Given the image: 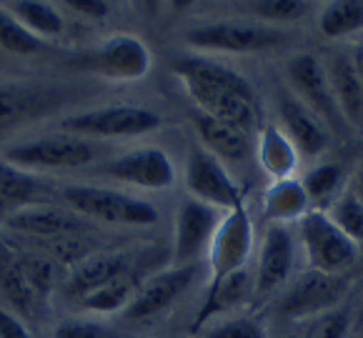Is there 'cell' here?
Instances as JSON below:
<instances>
[{
	"label": "cell",
	"mask_w": 363,
	"mask_h": 338,
	"mask_svg": "<svg viewBox=\"0 0 363 338\" xmlns=\"http://www.w3.org/2000/svg\"><path fill=\"white\" fill-rule=\"evenodd\" d=\"M196 111L238 128L256 140L263 128L253 88L240 73L211 58H181L173 63Z\"/></svg>",
	"instance_id": "obj_1"
},
{
	"label": "cell",
	"mask_w": 363,
	"mask_h": 338,
	"mask_svg": "<svg viewBox=\"0 0 363 338\" xmlns=\"http://www.w3.org/2000/svg\"><path fill=\"white\" fill-rule=\"evenodd\" d=\"M60 198L83 218L101 220L108 225H153L158 220V210L153 203L116 188L83 186V183L65 186L60 188Z\"/></svg>",
	"instance_id": "obj_2"
},
{
	"label": "cell",
	"mask_w": 363,
	"mask_h": 338,
	"mask_svg": "<svg viewBox=\"0 0 363 338\" xmlns=\"http://www.w3.org/2000/svg\"><path fill=\"white\" fill-rule=\"evenodd\" d=\"M160 116L143 106H103L63 116L58 123L60 133L78 138H135L160 128Z\"/></svg>",
	"instance_id": "obj_3"
},
{
	"label": "cell",
	"mask_w": 363,
	"mask_h": 338,
	"mask_svg": "<svg viewBox=\"0 0 363 338\" xmlns=\"http://www.w3.org/2000/svg\"><path fill=\"white\" fill-rule=\"evenodd\" d=\"M301 246L311 271L328 276H341L361 256V246L333 223V218L320 208H311L298 220Z\"/></svg>",
	"instance_id": "obj_4"
},
{
	"label": "cell",
	"mask_w": 363,
	"mask_h": 338,
	"mask_svg": "<svg viewBox=\"0 0 363 338\" xmlns=\"http://www.w3.org/2000/svg\"><path fill=\"white\" fill-rule=\"evenodd\" d=\"M96 156L98 148L91 140L70 133H50L43 138L23 140V143L3 150V158L26 173L73 171V168H83L93 163Z\"/></svg>",
	"instance_id": "obj_5"
},
{
	"label": "cell",
	"mask_w": 363,
	"mask_h": 338,
	"mask_svg": "<svg viewBox=\"0 0 363 338\" xmlns=\"http://www.w3.org/2000/svg\"><path fill=\"white\" fill-rule=\"evenodd\" d=\"M286 78H289L291 93L313 113L320 123L328 130L346 135L348 125L333 101L331 86H328V75L323 68V60L315 58L313 53H298L286 63Z\"/></svg>",
	"instance_id": "obj_6"
},
{
	"label": "cell",
	"mask_w": 363,
	"mask_h": 338,
	"mask_svg": "<svg viewBox=\"0 0 363 338\" xmlns=\"http://www.w3.org/2000/svg\"><path fill=\"white\" fill-rule=\"evenodd\" d=\"M284 38V30L273 26L240 21H216L186 33V40L193 48L208 53H258L281 45Z\"/></svg>",
	"instance_id": "obj_7"
},
{
	"label": "cell",
	"mask_w": 363,
	"mask_h": 338,
	"mask_svg": "<svg viewBox=\"0 0 363 338\" xmlns=\"http://www.w3.org/2000/svg\"><path fill=\"white\" fill-rule=\"evenodd\" d=\"M253 251V223L246 205L228 210L220 218L216 236L208 248V286L223 281L225 276L246 269L248 256Z\"/></svg>",
	"instance_id": "obj_8"
},
{
	"label": "cell",
	"mask_w": 363,
	"mask_h": 338,
	"mask_svg": "<svg viewBox=\"0 0 363 338\" xmlns=\"http://www.w3.org/2000/svg\"><path fill=\"white\" fill-rule=\"evenodd\" d=\"M83 68L93 70L101 78L118 83H135L150 73L148 45L135 35H113L103 40L98 48H93L88 55H83Z\"/></svg>",
	"instance_id": "obj_9"
},
{
	"label": "cell",
	"mask_w": 363,
	"mask_h": 338,
	"mask_svg": "<svg viewBox=\"0 0 363 338\" xmlns=\"http://www.w3.org/2000/svg\"><path fill=\"white\" fill-rule=\"evenodd\" d=\"M186 186L196 201H201L206 205H213V208L223 210V213L243 205L240 188L235 186V181L225 171L223 163L216 156H211L203 145H196L188 153Z\"/></svg>",
	"instance_id": "obj_10"
},
{
	"label": "cell",
	"mask_w": 363,
	"mask_h": 338,
	"mask_svg": "<svg viewBox=\"0 0 363 338\" xmlns=\"http://www.w3.org/2000/svg\"><path fill=\"white\" fill-rule=\"evenodd\" d=\"M220 218L223 210L213 205H206L196 198L183 201L176 213L171 266H198L201 256L208 253Z\"/></svg>",
	"instance_id": "obj_11"
},
{
	"label": "cell",
	"mask_w": 363,
	"mask_h": 338,
	"mask_svg": "<svg viewBox=\"0 0 363 338\" xmlns=\"http://www.w3.org/2000/svg\"><path fill=\"white\" fill-rule=\"evenodd\" d=\"M198 276H201V263L198 266H171L168 271L148 276L140 283V288L135 291L133 300L128 303L123 316L128 321H140V323L160 316L181 295H186L191 291V286L198 281Z\"/></svg>",
	"instance_id": "obj_12"
},
{
	"label": "cell",
	"mask_w": 363,
	"mask_h": 338,
	"mask_svg": "<svg viewBox=\"0 0 363 338\" xmlns=\"http://www.w3.org/2000/svg\"><path fill=\"white\" fill-rule=\"evenodd\" d=\"M101 176L118 183L143 188V191H163L176 183V166L171 156L160 148H133L101 166Z\"/></svg>",
	"instance_id": "obj_13"
},
{
	"label": "cell",
	"mask_w": 363,
	"mask_h": 338,
	"mask_svg": "<svg viewBox=\"0 0 363 338\" xmlns=\"http://www.w3.org/2000/svg\"><path fill=\"white\" fill-rule=\"evenodd\" d=\"M343 293H346V281L341 276L308 271L286 291L284 300L278 306V313L284 318H291V321L323 316L326 311H333L338 306Z\"/></svg>",
	"instance_id": "obj_14"
},
{
	"label": "cell",
	"mask_w": 363,
	"mask_h": 338,
	"mask_svg": "<svg viewBox=\"0 0 363 338\" xmlns=\"http://www.w3.org/2000/svg\"><path fill=\"white\" fill-rule=\"evenodd\" d=\"M6 228L21 236H33L40 241H53V238L75 236V233L88 231V218L70 210L68 205H45V203H30L13 208L8 218L3 220Z\"/></svg>",
	"instance_id": "obj_15"
},
{
	"label": "cell",
	"mask_w": 363,
	"mask_h": 338,
	"mask_svg": "<svg viewBox=\"0 0 363 338\" xmlns=\"http://www.w3.org/2000/svg\"><path fill=\"white\" fill-rule=\"evenodd\" d=\"M135 253L130 251H98L91 253L83 261L73 263L68 278H65L63 288L70 298H83V295L93 293L101 286L111 283L116 278H123L128 274H135Z\"/></svg>",
	"instance_id": "obj_16"
},
{
	"label": "cell",
	"mask_w": 363,
	"mask_h": 338,
	"mask_svg": "<svg viewBox=\"0 0 363 338\" xmlns=\"http://www.w3.org/2000/svg\"><path fill=\"white\" fill-rule=\"evenodd\" d=\"M296 263V238L289 225H268L258 269L253 276V295H271L289 281Z\"/></svg>",
	"instance_id": "obj_17"
},
{
	"label": "cell",
	"mask_w": 363,
	"mask_h": 338,
	"mask_svg": "<svg viewBox=\"0 0 363 338\" xmlns=\"http://www.w3.org/2000/svg\"><path fill=\"white\" fill-rule=\"evenodd\" d=\"M278 116L298 156L315 158L328 148V128L291 91L278 93Z\"/></svg>",
	"instance_id": "obj_18"
},
{
	"label": "cell",
	"mask_w": 363,
	"mask_h": 338,
	"mask_svg": "<svg viewBox=\"0 0 363 338\" xmlns=\"http://www.w3.org/2000/svg\"><path fill=\"white\" fill-rule=\"evenodd\" d=\"M323 68H326L333 101H336L346 125L351 130H361L363 128V83H361V78H358L353 58L346 53H331L323 60Z\"/></svg>",
	"instance_id": "obj_19"
},
{
	"label": "cell",
	"mask_w": 363,
	"mask_h": 338,
	"mask_svg": "<svg viewBox=\"0 0 363 338\" xmlns=\"http://www.w3.org/2000/svg\"><path fill=\"white\" fill-rule=\"evenodd\" d=\"M191 123L196 128L198 138L203 143V148L211 156H216L220 163H246L248 158L256 156V140L248 138L246 133H240L238 128L216 120L201 111L191 113Z\"/></svg>",
	"instance_id": "obj_20"
},
{
	"label": "cell",
	"mask_w": 363,
	"mask_h": 338,
	"mask_svg": "<svg viewBox=\"0 0 363 338\" xmlns=\"http://www.w3.org/2000/svg\"><path fill=\"white\" fill-rule=\"evenodd\" d=\"M58 98L50 88L16 86V83H0V138L13 128L28 123L55 108Z\"/></svg>",
	"instance_id": "obj_21"
},
{
	"label": "cell",
	"mask_w": 363,
	"mask_h": 338,
	"mask_svg": "<svg viewBox=\"0 0 363 338\" xmlns=\"http://www.w3.org/2000/svg\"><path fill=\"white\" fill-rule=\"evenodd\" d=\"M0 298L6 300V308L21 318H35L45 306L23 274L18 248L6 241H0Z\"/></svg>",
	"instance_id": "obj_22"
},
{
	"label": "cell",
	"mask_w": 363,
	"mask_h": 338,
	"mask_svg": "<svg viewBox=\"0 0 363 338\" xmlns=\"http://www.w3.org/2000/svg\"><path fill=\"white\" fill-rule=\"evenodd\" d=\"M253 295V276L248 269H240L235 274L225 276L223 281L208 286L203 295V306L198 311L196 323H193V331L201 333L208 326L211 318H218L223 313L235 311L238 306H243L248 298Z\"/></svg>",
	"instance_id": "obj_23"
},
{
	"label": "cell",
	"mask_w": 363,
	"mask_h": 338,
	"mask_svg": "<svg viewBox=\"0 0 363 338\" xmlns=\"http://www.w3.org/2000/svg\"><path fill=\"white\" fill-rule=\"evenodd\" d=\"M311 210V198L306 188L296 178L273 181L263 193V218L271 225L298 223Z\"/></svg>",
	"instance_id": "obj_24"
},
{
	"label": "cell",
	"mask_w": 363,
	"mask_h": 338,
	"mask_svg": "<svg viewBox=\"0 0 363 338\" xmlns=\"http://www.w3.org/2000/svg\"><path fill=\"white\" fill-rule=\"evenodd\" d=\"M256 158L273 181H284V178H294L301 156L281 125L263 123L256 138Z\"/></svg>",
	"instance_id": "obj_25"
},
{
	"label": "cell",
	"mask_w": 363,
	"mask_h": 338,
	"mask_svg": "<svg viewBox=\"0 0 363 338\" xmlns=\"http://www.w3.org/2000/svg\"><path fill=\"white\" fill-rule=\"evenodd\" d=\"M140 283H143V281H140ZM140 283H138V276L128 274V276H123V278H116V281H111V283L101 286V288H96L93 293L83 295L78 303L83 311L98 313V316L125 311L128 303L133 300L135 291L140 288Z\"/></svg>",
	"instance_id": "obj_26"
},
{
	"label": "cell",
	"mask_w": 363,
	"mask_h": 338,
	"mask_svg": "<svg viewBox=\"0 0 363 338\" xmlns=\"http://www.w3.org/2000/svg\"><path fill=\"white\" fill-rule=\"evenodd\" d=\"M6 8L13 13V18H18V21H21L33 35L40 38V40L58 38L60 33H63V16H60V11L55 6L26 0V3H11V6H6Z\"/></svg>",
	"instance_id": "obj_27"
},
{
	"label": "cell",
	"mask_w": 363,
	"mask_h": 338,
	"mask_svg": "<svg viewBox=\"0 0 363 338\" xmlns=\"http://www.w3.org/2000/svg\"><path fill=\"white\" fill-rule=\"evenodd\" d=\"M318 30L326 38H346L356 30H363V3L358 0H343V3H331L320 11Z\"/></svg>",
	"instance_id": "obj_28"
},
{
	"label": "cell",
	"mask_w": 363,
	"mask_h": 338,
	"mask_svg": "<svg viewBox=\"0 0 363 338\" xmlns=\"http://www.w3.org/2000/svg\"><path fill=\"white\" fill-rule=\"evenodd\" d=\"M40 191H43V186L38 183L33 173L11 166L0 156V198L8 201L13 208H21V205H30L40 196Z\"/></svg>",
	"instance_id": "obj_29"
},
{
	"label": "cell",
	"mask_w": 363,
	"mask_h": 338,
	"mask_svg": "<svg viewBox=\"0 0 363 338\" xmlns=\"http://www.w3.org/2000/svg\"><path fill=\"white\" fill-rule=\"evenodd\" d=\"M18 258H21L28 283L33 286L38 298L45 303L58 283V261L53 256H43L38 251H21V248H18Z\"/></svg>",
	"instance_id": "obj_30"
},
{
	"label": "cell",
	"mask_w": 363,
	"mask_h": 338,
	"mask_svg": "<svg viewBox=\"0 0 363 338\" xmlns=\"http://www.w3.org/2000/svg\"><path fill=\"white\" fill-rule=\"evenodd\" d=\"M43 40L35 38L6 6H0V48L11 50L16 55H30L43 50Z\"/></svg>",
	"instance_id": "obj_31"
},
{
	"label": "cell",
	"mask_w": 363,
	"mask_h": 338,
	"mask_svg": "<svg viewBox=\"0 0 363 338\" xmlns=\"http://www.w3.org/2000/svg\"><path fill=\"white\" fill-rule=\"evenodd\" d=\"M343 181V168L336 163H318L303 176V188L308 193L311 203H323V201H336L338 188Z\"/></svg>",
	"instance_id": "obj_32"
},
{
	"label": "cell",
	"mask_w": 363,
	"mask_h": 338,
	"mask_svg": "<svg viewBox=\"0 0 363 338\" xmlns=\"http://www.w3.org/2000/svg\"><path fill=\"white\" fill-rule=\"evenodd\" d=\"M328 215L333 218V223L346 233L348 238L363 246V203L356 198L353 191H346V193L336 196L333 205L326 210Z\"/></svg>",
	"instance_id": "obj_33"
},
{
	"label": "cell",
	"mask_w": 363,
	"mask_h": 338,
	"mask_svg": "<svg viewBox=\"0 0 363 338\" xmlns=\"http://www.w3.org/2000/svg\"><path fill=\"white\" fill-rule=\"evenodd\" d=\"M53 338H125L121 331L101 321H91V318H70V321H60L53 331Z\"/></svg>",
	"instance_id": "obj_34"
},
{
	"label": "cell",
	"mask_w": 363,
	"mask_h": 338,
	"mask_svg": "<svg viewBox=\"0 0 363 338\" xmlns=\"http://www.w3.org/2000/svg\"><path fill=\"white\" fill-rule=\"evenodd\" d=\"M201 338H268L261 323L253 318L238 316V318H225L213 326H206L201 331Z\"/></svg>",
	"instance_id": "obj_35"
},
{
	"label": "cell",
	"mask_w": 363,
	"mask_h": 338,
	"mask_svg": "<svg viewBox=\"0 0 363 338\" xmlns=\"http://www.w3.org/2000/svg\"><path fill=\"white\" fill-rule=\"evenodd\" d=\"M251 11L268 23H294L306 16V6L296 0H263V3H253Z\"/></svg>",
	"instance_id": "obj_36"
},
{
	"label": "cell",
	"mask_w": 363,
	"mask_h": 338,
	"mask_svg": "<svg viewBox=\"0 0 363 338\" xmlns=\"http://www.w3.org/2000/svg\"><path fill=\"white\" fill-rule=\"evenodd\" d=\"M348 336V311L333 308L315 318L306 338H346Z\"/></svg>",
	"instance_id": "obj_37"
},
{
	"label": "cell",
	"mask_w": 363,
	"mask_h": 338,
	"mask_svg": "<svg viewBox=\"0 0 363 338\" xmlns=\"http://www.w3.org/2000/svg\"><path fill=\"white\" fill-rule=\"evenodd\" d=\"M0 338H33V336L21 316H16L11 308L0 306Z\"/></svg>",
	"instance_id": "obj_38"
},
{
	"label": "cell",
	"mask_w": 363,
	"mask_h": 338,
	"mask_svg": "<svg viewBox=\"0 0 363 338\" xmlns=\"http://www.w3.org/2000/svg\"><path fill=\"white\" fill-rule=\"evenodd\" d=\"M65 6L83 18H106L108 16L106 3H96V0H65Z\"/></svg>",
	"instance_id": "obj_39"
},
{
	"label": "cell",
	"mask_w": 363,
	"mask_h": 338,
	"mask_svg": "<svg viewBox=\"0 0 363 338\" xmlns=\"http://www.w3.org/2000/svg\"><path fill=\"white\" fill-rule=\"evenodd\" d=\"M353 65H356V70H358V78H361V83H363V43H358L356 45V50H353Z\"/></svg>",
	"instance_id": "obj_40"
},
{
	"label": "cell",
	"mask_w": 363,
	"mask_h": 338,
	"mask_svg": "<svg viewBox=\"0 0 363 338\" xmlns=\"http://www.w3.org/2000/svg\"><path fill=\"white\" fill-rule=\"evenodd\" d=\"M353 193H356V198L363 203V163H361V168H358V173H356V181H353Z\"/></svg>",
	"instance_id": "obj_41"
},
{
	"label": "cell",
	"mask_w": 363,
	"mask_h": 338,
	"mask_svg": "<svg viewBox=\"0 0 363 338\" xmlns=\"http://www.w3.org/2000/svg\"><path fill=\"white\" fill-rule=\"evenodd\" d=\"M11 210H13V205L8 203V201L0 198V223H3V220L8 218V213H11Z\"/></svg>",
	"instance_id": "obj_42"
},
{
	"label": "cell",
	"mask_w": 363,
	"mask_h": 338,
	"mask_svg": "<svg viewBox=\"0 0 363 338\" xmlns=\"http://www.w3.org/2000/svg\"><path fill=\"white\" fill-rule=\"evenodd\" d=\"M286 338H298V336H286Z\"/></svg>",
	"instance_id": "obj_43"
}]
</instances>
